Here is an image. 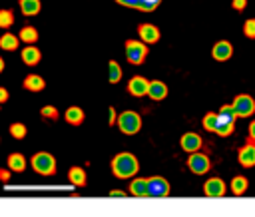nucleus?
Returning <instances> with one entry per match:
<instances>
[{
  "instance_id": "f257e3e1",
  "label": "nucleus",
  "mask_w": 255,
  "mask_h": 217,
  "mask_svg": "<svg viewBox=\"0 0 255 217\" xmlns=\"http://www.w3.org/2000/svg\"><path fill=\"white\" fill-rule=\"evenodd\" d=\"M110 167H112L114 177H118V179H131L139 171V161H137L135 155H131L128 151H122V153L112 157Z\"/></svg>"
},
{
  "instance_id": "f03ea898",
  "label": "nucleus",
  "mask_w": 255,
  "mask_h": 217,
  "mask_svg": "<svg viewBox=\"0 0 255 217\" xmlns=\"http://www.w3.org/2000/svg\"><path fill=\"white\" fill-rule=\"evenodd\" d=\"M30 165L32 169L38 173V175H44V177H50L56 173L58 165H56V159L52 153H46V151H40V153H34L32 159H30Z\"/></svg>"
},
{
  "instance_id": "7ed1b4c3",
  "label": "nucleus",
  "mask_w": 255,
  "mask_h": 217,
  "mask_svg": "<svg viewBox=\"0 0 255 217\" xmlns=\"http://www.w3.org/2000/svg\"><path fill=\"white\" fill-rule=\"evenodd\" d=\"M122 133L126 135H135L139 129H141V115L137 111H131V109H126L122 113H118V123Z\"/></svg>"
},
{
  "instance_id": "20e7f679",
  "label": "nucleus",
  "mask_w": 255,
  "mask_h": 217,
  "mask_svg": "<svg viewBox=\"0 0 255 217\" xmlns=\"http://www.w3.org/2000/svg\"><path fill=\"white\" fill-rule=\"evenodd\" d=\"M147 56V44L141 42V40H128L126 42V60L133 66H139L143 64Z\"/></svg>"
},
{
  "instance_id": "39448f33",
  "label": "nucleus",
  "mask_w": 255,
  "mask_h": 217,
  "mask_svg": "<svg viewBox=\"0 0 255 217\" xmlns=\"http://www.w3.org/2000/svg\"><path fill=\"white\" fill-rule=\"evenodd\" d=\"M187 167H189V171L195 173V175H205V173L211 169V161H209V157H207L205 153L193 151V153H189V157H187Z\"/></svg>"
},
{
  "instance_id": "423d86ee",
  "label": "nucleus",
  "mask_w": 255,
  "mask_h": 217,
  "mask_svg": "<svg viewBox=\"0 0 255 217\" xmlns=\"http://www.w3.org/2000/svg\"><path fill=\"white\" fill-rule=\"evenodd\" d=\"M171 191L169 181L161 175L147 177V197H167Z\"/></svg>"
},
{
  "instance_id": "0eeeda50",
  "label": "nucleus",
  "mask_w": 255,
  "mask_h": 217,
  "mask_svg": "<svg viewBox=\"0 0 255 217\" xmlns=\"http://www.w3.org/2000/svg\"><path fill=\"white\" fill-rule=\"evenodd\" d=\"M233 108L239 117H251L255 113V100L249 94H239L233 100Z\"/></svg>"
},
{
  "instance_id": "6e6552de",
  "label": "nucleus",
  "mask_w": 255,
  "mask_h": 217,
  "mask_svg": "<svg viewBox=\"0 0 255 217\" xmlns=\"http://www.w3.org/2000/svg\"><path fill=\"white\" fill-rule=\"evenodd\" d=\"M227 191V185L221 177H209L205 183H203V193L205 197H223Z\"/></svg>"
},
{
  "instance_id": "1a4fd4ad",
  "label": "nucleus",
  "mask_w": 255,
  "mask_h": 217,
  "mask_svg": "<svg viewBox=\"0 0 255 217\" xmlns=\"http://www.w3.org/2000/svg\"><path fill=\"white\" fill-rule=\"evenodd\" d=\"M137 36H139L141 42H145V44L149 46V44H157V42H159L161 32H159V28L153 26V24H139Z\"/></svg>"
},
{
  "instance_id": "9d476101",
  "label": "nucleus",
  "mask_w": 255,
  "mask_h": 217,
  "mask_svg": "<svg viewBox=\"0 0 255 217\" xmlns=\"http://www.w3.org/2000/svg\"><path fill=\"white\" fill-rule=\"evenodd\" d=\"M147 90H149V80H145L143 76H133V78L128 82V92H129V96H133V98H143V96H147Z\"/></svg>"
},
{
  "instance_id": "9b49d317",
  "label": "nucleus",
  "mask_w": 255,
  "mask_h": 217,
  "mask_svg": "<svg viewBox=\"0 0 255 217\" xmlns=\"http://www.w3.org/2000/svg\"><path fill=\"white\" fill-rule=\"evenodd\" d=\"M179 145H181V149H183V151L193 153V151H199V149H201L203 139H201V135H199V133H195V131H187V133H183V135H181Z\"/></svg>"
},
{
  "instance_id": "f8f14e48",
  "label": "nucleus",
  "mask_w": 255,
  "mask_h": 217,
  "mask_svg": "<svg viewBox=\"0 0 255 217\" xmlns=\"http://www.w3.org/2000/svg\"><path fill=\"white\" fill-rule=\"evenodd\" d=\"M211 56H213L215 62H227V60L233 56V46H231V42H227V40L215 42V46L211 48Z\"/></svg>"
},
{
  "instance_id": "ddd939ff",
  "label": "nucleus",
  "mask_w": 255,
  "mask_h": 217,
  "mask_svg": "<svg viewBox=\"0 0 255 217\" xmlns=\"http://www.w3.org/2000/svg\"><path fill=\"white\" fill-rule=\"evenodd\" d=\"M237 159H239L241 167H253L255 165V143H245L239 149Z\"/></svg>"
},
{
  "instance_id": "4468645a",
  "label": "nucleus",
  "mask_w": 255,
  "mask_h": 217,
  "mask_svg": "<svg viewBox=\"0 0 255 217\" xmlns=\"http://www.w3.org/2000/svg\"><path fill=\"white\" fill-rule=\"evenodd\" d=\"M20 58H22V62H24L26 66H36V64L42 60V52H40L34 44H28V46H24Z\"/></svg>"
},
{
  "instance_id": "2eb2a0df",
  "label": "nucleus",
  "mask_w": 255,
  "mask_h": 217,
  "mask_svg": "<svg viewBox=\"0 0 255 217\" xmlns=\"http://www.w3.org/2000/svg\"><path fill=\"white\" fill-rule=\"evenodd\" d=\"M22 86H24V90H28V92H42V90L46 88V80H44L42 76H38V74H28V76L24 78Z\"/></svg>"
},
{
  "instance_id": "dca6fc26",
  "label": "nucleus",
  "mask_w": 255,
  "mask_h": 217,
  "mask_svg": "<svg viewBox=\"0 0 255 217\" xmlns=\"http://www.w3.org/2000/svg\"><path fill=\"white\" fill-rule=\"evenodd\" d=\"M147 96H149L151 100H155V102L165 100V98H167V86H165L161 80H151V82H149Z\"/></svg>"
},
{
  "instance_id": "f3484780",
  "label": "nucleus",
  "mask_w": 255,
  "mask_h": 217,
  "mask_svg": "<svg viewBox=\"0 0 255 217\" xmlns=\"http://www.w3.org/2000/svg\"><path fill=\"white\" fill-rule=\"evenodd\" d=\"M133 197H147V177H133L128 189Z\"/></svg>"
},
{
  "instance_id": "a211bd4d",
  "label": "nucleus",
  "mask_w": 255,
  "mask_h": 217,
  "mask_svg": "<svg viewBox=\"0 0 255 217\" xmlns=\"http://www.w3.org/2000/svg\"><path fill=\"white\" fill-rule=\"evenodd\" d=\"M26 165H28V161L22 153H10L6 159V167H10L14 173H22L26 169Z\"/></svg>"
},
{
  "instance_id": "6ab92c4d",
  "label": "nucleus",
  "mask_w": 255,
  "mask_h": 217,
  "mask_svg": "<svg viewBox=\"0 0 255 217\" xmlns=\"http://www.w3.org/2000/svg\"><path fill=\"white\" fill-rule=\"evenodd\" d=\"M64 117H66V121L70 123V125H80L82 121H84V109L82 108H78V106H72V108H68L66 109V113H64Z\"/></svg>"
},
{
  "instance_id": "aec40b11",
  "label": "nucleus",
  "mask_w": 255,
  "mask_h": 217,
  "mask_svg": "<svg viewBox=\"0 0 255 217\" xmlns=\"http://www.w3.org/2000/svg\"><path fill=\"white\" fill-rule=\"evenodd\" d=\"M18 6H20L24 16H36L42 10V2L40 0H20Z\"/></svg>"
},
{
  "instance_id": "412c9836",
  "label": "nucleus",
  "mask_w": 255,
  "mask_h": 217,
  "mask_svg": "<svg viewBox=\"0 0 255 217\" xmlns=\"http://www.w3.org/2000/svg\"><path fill=\"white\" fill-rule=\"evenodd\" d=\"M68 179H70V183H72V185L84 187V185H86V169H84V167H80V165L72 167V169L68 171Z\"/></svg>"
},
{
  "instance_id": "4be33fe9",
  "label": "nucleus",
  "mask_w": 255,
  "mask_h": 217,
  "mask_svg": "<svg viewBox=\"0 0 255 217\" xmlns=\"http://www.w3.org/2000/svg\"><path fill=\"white\" fill-rule=\"evenodd\" d=\"M18 44H20V36H14V34H10V32H6V34L0 36V48H2L4 52L16 50Z\"/></svg>"
},
{
  "instance_id": "5701e85b",
  "label": "nucleus",
  "mask_w": 255,
  "mask_h": 217,
  "mask_svg": "<svg viewBox=\"0 0 255 217\" xmlns=\"http://www.w3.org/2000/svg\"><path fill=\"white\" fill-rule=\"evenodd\" d=\"M247 187H249L247 177H243V175H235V177L231 179V193H233V195H243V193L247 191Z\"/></svg>"
},
{
  "instance_id": "b1692460",
  "label": "nucleus",
  "mask_w": 255,
  "mask_h": 217,
  "mask_svg": "<svg viewBox=\"0 0 255 217\" xmlns=\"http://www.w3.org/2000/svg\"><path fill=\"white\" fill-rule=\"evenodd\" d=\"M108 80L112 84H118L122 80V66L116 62V60H110L108 62Z\"/></svg>"
},
{
  "instance_id": "393cba45",
  "label": "nucleus",
  "mask_w": 255,
  "mask_h": 217,
  "mask_svg": "<svg viewBox=\"0 0 255 217\" xmlns=\"http://www.w3.org/2000/svg\"><path fill=\"white\" fill-rule=\"evenodd\" d=\"M217 117H219V119H223V121H233V123H235V119H237L239 115H237V111H235L233 104H229V106H221V108H219Z\"/></svg>"
},
{
  "instance_id": "a878e982",
  "label": "nucleus",
  "mask_w": 255,
  "mask_h": 217,
  "mask_svg": "<svg viewBox=\"0 0 255 217\" xmlns=\"http://www.w3.org/2000/svg\"><path fill=\"white\" fill-rule=\"evenodd\" d=\"M18 36H20V40H22L24 44H34V42L38 40V30H36L34 26H24Z\"/></svg>"
},
{
  "instance_id": "bb28decb",
  "label": "nucleus",
  "mask_w": 255,
  "mask_h": 217,
  "mask_svg": "<svg viewBox=\"0 0 255 217\" xmlns=\"http://www.w3.org/2000/svg\"><path fill=\"white\" fill-rule=\"evenodd\" d=\"M233 129H235V123H233V121H223V119L217 117V127H215V133H217V135L227 137L229 133H233Z\"/></svg>"
},
{
  "instance_id": "cd10ccee",
  "label": "nucleus",
  "mask_w": 255,
  "mask_h": 217,
  "mask_svg": "<svg viewBox=\"0 0 255 217\" xmlns=\"http://www.w3.org/2000/svg\"><path fill=\"white\" fill-rule=\"evenodd\" d=\"M10 133H12L14 139H24L26 133H28V127H26L22 121H14V123L10 125Z\"/></svg>"
},
{
  "instance_id": "c85d7f7f",
  "label": "nucleus",
  "mask_w": 255,
  "mask_h": 217,
  "mask_svg": "<svg viewBox=\"0 0 255 217\" xmlns=\"http://www.w3.org/2000/svg\"><path fill=\"white\" fill-rule=\"evenodd\" d=\"M12 24H14V12L8 10V8H2L0 10V28L8 30Z\"/></svg>"
},
{
  "instance_id": "c756f323",
  "label": "nucleus",
  "mask_w": 255,
  "mask_h": 217,
  "mask_svg": "<svg viewBox=\"0 0 255 217\" xmlns=\"http://www.w3.org/2000/svg\"><path fill=\"white\" fill-rule=\"evenodd\" d=\"M215 127H217V113H215V111H207V113L203 115V129L215 131Z\"/></svg>"
},
{
  "instance_id": "7c9ffc66",
  "label": "nucleus",
  "mask_w": 255,
  "mask_h": 217,
  "mask_svg": "<svg viewBox=\"0 0 255 217\" xmlns=\"http://www.w3.org/2000/svg\"><path fill=\"white\" fill-rule=\"evenodd\" d=\"M159 2L161 0H141L139 6H137V10H141V12H153L159 6Z\"/></svg>"
},
{
  "instance_id": "2f4dec72",
  "label": "nucleus",
  "mask_w": 255,
  "mask_h": 217,
  "mask_svg": "<svg viewBox=\"0 0 255 217\" xmlns=\"http://www.w3.org/2000/svg\"><path fill=\"white\" fill-rule=\"evenodd\" d=\"M243 34H245L247 38L255 40V18H251V20H245V24H243Z\"/></svg>"
},
{
  "instance_id": "473e14b6",
  "label": "nucleus",
  "mask_w": 255,
  "mask_h": 217,
  "mask_svg": "<svg viewBox=\"0 0 255 217\" xmlns=\"http://www.w3.org/2000/svg\"><path fill=\"white\" fill-rule=\"evenodd\" d=\"M40 115L46 117V119H56V117H58V109H56L54 106H44V108L40 109Z\"/></svg>"
},
{
  "instance_id": "72a5a7b5",
  "label": "nucleus",
  "mask_w": 255,
  "mask_h": 217,
  "mask_svg": "<svg viewBox=\"0 0 255 217\" xmlns=\"http://www.w3.org/2000/svg\"><path fill=\"white\" fill-rule=\"evenodd\" d=\"M108 123L110 125H116L118 123V111H116V108H108Z\"/></svg>"
},
{
  "instance_id": "f704fd0d",
  "label": "nucleus",
  "mask_w": 255,
  "mask_h": 217,
  "mask_svg": "<svg viewBox=\"0 0 255 217\" xmlns=\"http://www.w3.org/2000/svg\"><path fill=\"white\" fill-rule=\"evenodd\" d=\"M116 2L122 4V6H128V8H137L141 0H116Z\"/></svg>"
},
{
  "instance_id": "c9c22d12",
  "label": "nucleus",
  "mask_w": 255,
  "mask_h": 217,
  "mask_svg": "<svg viewBox=\"0 0 255 217\" xmlns=\"http://www.w3.org/2000/svg\"><path fill=\"white\" fill-rule=\"evenodd\" d=\"M10 173H12V169H10V167L0 169V181H8V179H10Z\"/></svg>"
},
{
  "instance_id": "e433bc0d",
  "label": "nucleus",
  "mask_w": 255,
  "mask_h": 217,
  "mask_svg": "<svg viewBox=\"0 0 255 217\" xmlns=\"http://www.w3.org/2000/svg\"><path fill=\"white\" fill-rule=\"evenodd\" d=\"M245 6H247V0H233V8H235V10L241 12Z\"/></svg>"
},
{
  "instance_id": "4c0bfd02",
  "label": "nucleus",
  "mask_w": 255,
  "mask_h": 217,
  "mask_svg": "<svg viewBox=\"0 0 255 217\" xmlns=\"http://www.w3.org/2000/svg\"><path fill=\"white\" fill-rule=\"evenodd\" d=\"M8 96H10V94H8V90L0 86V104H4V102H8Z\"/></svg>"
},
{
  "instance_id": "58836bf2",
  "label": "nucleus",
  "mask_w": 255,
  "mask_h": 217,
  "mask_svg": "<svg viewBox=\"0 0 255 217\" xmlns=\"http://www.w3.org/2000/svg\"><path fill=\"white\" fill-rule=\"evenodd\" d=\"M110 197H126V191H122V189H112V191H110Z\"/></svg>"
},
{
  "instance_id": "ea45409f",
  "label": "nucleus",
  "mask_w": 255,
  "mask_h": 217,
  "mask_svg": "<svg viewBox=\"0 0 255 217\" xmlns=\"http://www.w3.org/2000/svg\"><path fill=\"white\" fill-rule=\"evenodd\" d=\"M249 137H251V139L255 141V119H253V121L249 123Z\"/></svg>"
},
{
  "instance_id": "a19ab883",
  "label": "nucleus",
  "mask_w": 255,
  "mask_h": 217,
  "mask_svg": "<svg viewBox=\"0 0 255 217\" xmlns=\"http://www.w3.org/2000/svg\"><path fill=\"white\" fill-rule=\"evenodd\" d=\"M2 70H4V60L0 58V74H2Z\"/></svg>"
}]
</instances>
